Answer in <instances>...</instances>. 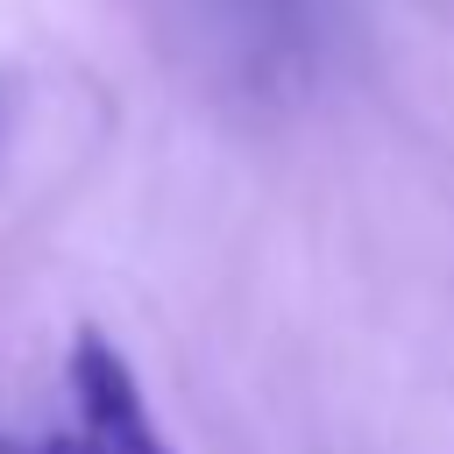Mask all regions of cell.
Instances as JSON below:
<instances>
[{
	"label": "cell",
	"mask_w": 454,
	"mask_h": 454,
	"mask_svg": "<svg viewBox=\"0 0 454 454\" xmlns=\"http://www.w3.org/2000/svg\"><path fill=\"white\" fill-rule=\"evenodd\" d=\"M0 454H177L128 369V355L99 333L78 326L64 348V411L35 440H0Z\"/></svg>",
	"instance_id": "6da1fadb"
}]
</instances>
